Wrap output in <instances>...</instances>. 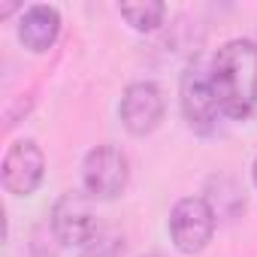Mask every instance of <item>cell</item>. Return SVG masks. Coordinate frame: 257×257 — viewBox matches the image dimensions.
<instances>
[{"label":"cell","mask_w":257,"mask_h":257,"mask_svg":"<svg viewBox=\"0 0 257 257\" xmlns=\"http://www.w3.org/2000/svg\"><path fill=\"white\" fill-rule=\"evenodd\" d=\"M209 79L218 109L230 118H248L257 106V46L251 40H230L221 46Z\"/></svg>","instance_id":"6da1fadb"},{"label":"cell","mask_w":257,"mask_h":257,"mask_svg":"<svg viewBox=\"0 0 257 257\" xmlns=\"http://www.w3.org/2000/svg\"><path fill=\"white\" fill-rule=\"evenodd\" d=\"M170 233H173V242L179 251H185V254L203 251L215 233V209L203 197L179 200L170 215Z\"/></svg>","instance_id":"7a4b0ae2"},{"label":"cell","mask_w":257,"mask_h":257,"mask_svg":"<svg viewBox=\"0 0 257 257\" xmlns=\"http://www.w3.org/2000/svg\"><path fill=\"white\" fill-rule=\"evenodd\" d=\"M52 230L58 236V242L73 245V248H85L100 236V224L97 215L91 209V203L82 194H64L55 209H52Z\"/></svg>","instance_id":"3957f363"},{"label":"cell","mask_w":257,"mask_h":257,"mask_svg":"<svg viewBox=\"0 0 257 257\" xmlns=\"http://www.w3.org/2000/svg\"><path fill=\"white\" fill-rule=\"evenodd\" d=\"M82 179H85V188L91 197L112 200L127 185V158L115 146H97L85 158Z\"/></svg>","instance_id":"277c9868"},{"label":"cell","mask_w":257,"mask_h":257,"mask_svg":"<svg viewBox=\"0 0 257 257\" xmlns=\"http://www.w3.org/2000/svg\"><path fill=\"white\" fill-rule=\"evenodd\" d=\"M46 173V158L34 140H19L4 158V185L16 197H28L40 188Z\"/></svg>","instance_id":"5b68a950"},{"label":"cell","mask_w":257,"mask_h":257,"mask_svg":"<svg viewBox=\"0 0 257 257\" xmlns=\"http://www.w3.org/2000/svg\"><path fill=\"white\" fill-rule=\"evenodd\" d=\"M164 118V94L155 82H137L121 97V121L131 134L146 137Z\"/></svg>","instance_id":"8992f818"},{"label":"cell","mask_w":257,"mask_h":257,"mask_svg":"<svg viewBox=\"0 0 257 257\" xmlns=\"http://www.w3.org/2000/svg\"><path fill=\"white\" fill-rule=\"evenodd\" d=\"M182 112H185L188 124L197 127V131H209L221 112L215 91H212V79L200 64L188 67L182 76Z\"/></svg>","instance_id":"52a82bcc"},{"label":"cell","mask_w":257,"mask_h":257,"mask_svg":"<svg viewBox=\"0 0 257 257\" xmlns=\"http://www.w3.org/2000/svg\"><path fill=\"white\" fill-rule=\"evenodd\" d=\"M58 31H61V16L55 7H31L25 16H22V25H19V37L22 43L31 49V52H46L55 40H58Z\"/></svg>","instance_id":"ba28073f"},{"label":"cell","mask_w":257,"mask_h":257,"mask_svg":"<svg viewBox=\"0 0 257 257\" xmlns=\"http://www.w3.org/2000/svg\"><path fill=\"white\" fill-rule=\"evenodd\" d=\"M167 7L161 0H140V4H121V16L127 25H134L137 31H155L164 19Z\"/></svg>","instance_id":"9c48e42d"},{"label":"cell","mask_w":257,"mask_h":257,"mask_svg":"<svg viewBox=\"0 0 257 257\" xmlns=\"http://www.w3.org/2000/svg\"><path fill=\"white\" fill-rule=\"evenodd\" d=\"M254 185H257V161H254Z\"/></svg>","instance_id":"30bf717a"}]
</instances>
